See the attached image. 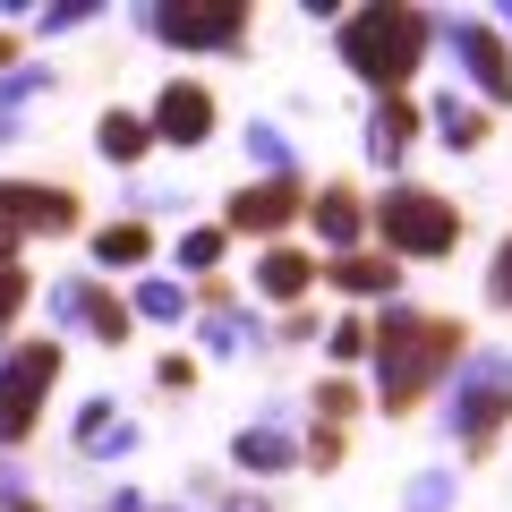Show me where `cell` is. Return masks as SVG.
I'll list each match as a JSON object with an SVG mask.
<instances>
[{"instance_id":"2","label":"cell","mask_w":512,"mask_h":512,"mask_svg":"<svg viewBox=\"0 0 512 512\" xmlns=\"http://www.w3.org/2000/svg\"><path fill=\"white\" fill-rule=\"evenodd\" d=\"M427 52H436V18H427V9H393V0L342 9V69L359 77V86L402 94Z\"/></svg>"},{"instance_id":"26","label":"cell","mask_w":512,"mask_h":512,"mask_svg":"<svg viewBox=\"0 0 512 512\" xmlns=\"http://www.w3.org/2000/svg\"><path fill=\"white\" fill-rule=\"evenodd\" d=\"M333 359H376V325H367V316H342V325H333Z\"/></svg>"},{"instance_id":"25","label":"cell","mask_w":512,"mask_h":512,"mask_svg":"<svg viewBox=\"0 0 512 512\" xmlns=\"http://www.w3.org/2000/svg\"><path fill=\"white\" fill-rule=\"evenodd\" d=\"M26 299H35V282H26V265H0V342H9V325L26 316Z\"/></svg>"},{"instance_id":"22","label":"cell","mask_w":512,"mask_h":512,"mask_svg":"<svg viewBox=\"0 0 512 512\" xmlns=\"http://www.w3.org/2000/svg\"><path fill=\"white\" fill-rule=\"evenodd\" d=\"M128 316H154V325H171V316H188V291H180V282H163V274H146L137 291H128Z\"/></svg>"},{"instance_id":"18","label":"cell","mask_w":512,"mask_h":512,"mask_svg":"<svg viewBox=\"0 0 512 512\" xmlns=\"http://www.w3.org/2000/svg\"><path fill=\"white\" fill-rule=\"evenodd\" d=\"M77 453L120 461V453H137V427H128V419H111V402H86V410H77Z\"/></svg>"},{"instance_id":"39","label":"cell","mask_w":512,"mask_h":512,"mask_svg":"<svg viewBox=\"0 0 512 512\" xmlns=\"http://www.w3.org/2000/svg\"><path fill=\"white\" fill-rule=\"evenodd\" d=\"M9 137H18V120H9V111H0V146H9Z\"/></svg>"},{"instance_id":"11","label":"cell","mask_w":512,"mask_h":512,"mask_svg":"<svg viewBox=\"0 0 512 512\" xmlns=\"http://www.w3.org/2000/svg\"><path fill=\"white\" fill-rule=\"evenodd\" d=\"M146 128H154V146H205V137H214V86H197V77H171V86L154 94Z\"/></svg>"},{"instance_id":"28","label":"cell","mask_w":512,"mask_h":512,"mask_svg":"<svg viewBox=\"0 0 512 512\" xmlns=\"http://www.w3.org/2000/svg\"><path fill=\"white\" fill-rule=\"evenodd\" d=\"M342 453H350V444H342V427H316V436L299 444V461H308V470H342Z\"/></svg>"},{"instance_id":"7","label":"cell","mask_w":512,"mask_h":512,"mask_svg":"<svg viewBox=\"0 0 512 512\" xmlns=\"http://www.w3.org/2000/svg\"><path fill=\"white\" fill-rule=\"evenodd\" d=\"M444 52L461 60V77L478 86V103H512V43L495 35L487 18H436Z\"/></svg>"},{"instance_id":"16","label":"cell","mask_w":512,"mask_h":512,"mask_svg":"<svg viewBox=\"0 0 512 512\" xmlns=\"http://www.w3.org/2000/svg\"><path fill=\"white\" fill-rule=\"evenodd\" d=\"M325 282H333L342 299H393V291H402V265H393V256L350 248V256H325Z\"/></svg>"},{"instance_id":"20","label":"cell","mask_w":512,"mask_h":512,"mask_svg":"<svg viewBox=\"0 0 512 512\" xmlns=\"http://www.w3.org/2000/svg\"><path fill=\"white\" fill-rule=\"evenodd\" d=\"M146 256H154L146 222H103V231H94V265H103V274H137Z\"/></svg>"},{"instance_id":"4","label":"cell","mask_w":512,"mask_h":512,"mask_svg":"<svg viewBox=\"0 0 512 512\" xmlns=\"http://www.w3.org/2000/svg\"><path fill=\"white\" fill-rule=\"evenodd\" d=\"M512 419V350H478V359H461V393H453V444L461 453H487L495 427Z\"/></svg>"},{"instance_id":"8","label":"cell","mask_w":512,"mask_h":512,"mask_svg":"<svg viewBox=\"0 0 512 512\" xmlns=\"http://www.w3.org/2000/svg\"><path fill=\"white\" fill-rule=\"evenodd\" d=\"M35 231H77V188H52V180H0V248H18Z\"/></svg>"},{"instance_id":"9","label":"cell","mask_w":512,"mask_h":512,"mask_svg":"<svg viewBox=\"0 0 512 512\" xmlns=\"http://www.w3.org/2000/svg\"><path fill=\"white\" fill-rule=\"evenodd\" d=\"M52 316H60V325H77V333H94V342H128V333H137L128 299H120V291H103L94 274L52 282Z\"/></svg>"},{"instance_id":"17","label":"cell","mask_w":512,"mask_h":512,"mask_svg":"<svg viewBox=\"0 0 512 512\" xmlns=\"http://www.w3.org/2000/svg\"><path fill=\"white\" fill-rule=\"evenodd\" d=\"M427 120H436V137H444V146H453V154H478V146H487V103H470V94H436V103H427Z\"/></svg>"},{"instance_id":"21","label":"cell","mask_w":512,"mask_h":512,"mask_svg":"<svg viewBox=\"0 0 512 512\" xmlns=\"http://www.w3.org/2000/svg\"><path fill=\"white\" fill-rule=\"evenodd\" d=\"M171 256H180V274L205 282L222 256H231V231H222V222H197V231H180V248H171Z\"/></svg>"},{"instance_id":"24","label":"cell","mask_w":512,"mask_h":512,"mask_svg":"<svg viewBox=\"0 0 512 512\" xmlns=\"http://www.w3.org/2000/svg\"><path fill=\"white\" fill-rule=\"evenodd\" d=\"M350 410H359V384H350V376H325V384H316V427H342Z\"/></svg>"},{"instance_id":"31","label":"cell","mask_w":512,"mask_h":512,"mask_svg":"<svg viewBox=\"0 0 512 512\" xmlns=\"http://www.w3.org/2000/svg\"><path fill=\"white\" fill-rule=\"evenodd\" d=\"M154 384H163V393H197V359H188V350H171V359L154 367Z\"/></svg>"},{"instance_id":"35","label":"cell","mask_w":512,"mask_h":512,"mask_svg":"<svg viewBox=\"0 0 512 512\" xmlns=\"http://www.w3.org/2000/svg\"><path fill=\"white\" fill-rule=\"evenodd\" d=\"M9 69H18V35H0V77H9Z\"/></svg>"},{"instance_id":"27","label":"cell","mask_w":512,"mask_h":512,"mask_svg":"<svg viewBox=\"0 0 512 512\" xmlns=\"http://www.w3.org/2000/svg\"><path fill=\"white\" fill-rule=\"evenodd\" d=\"M453 487H461L453 470H427V478H410V495H402V504H410V512H444V504H453Z\"/></svg>"},{"instance_id":"33","label":"cell","mask_w":512,"mask_h":512,"mask_svg":"<svg viewBox=\"0 0 512 512\" xmlns=\"http://www.w3.org/2000/svg\"><path fill=\"white\" fill-rule=\"evenodd\" d=\"M487 299H495V308H512V239L495 248V265H487Z\"/></svg>"},{"instance_id":"19","label":"cell","mask_w":512,"mask_h":512,"mask_svg":"<svg viewBox=\"0 0 512 512\" xmlns=\"http://www.w3.org/2000/svg\"><path fill=\"white\" fill-rule=\"evenodd\" d=\"M154 146V128H146V111H120L111 103L103 120H94V154H103V163H137V154Z\"/></svg>"},{"instance_id":"29","label":"cell","mask_w":512,"mask_h":512,"mask_svg":"<svg viewBox=\"0 0 512 512\" xmlns=\"http://www.w3.org/2000/svg\"><path fill=\"white\" fill-rule=\"evenodd\" d=\"M205 350H248V325L231 308H205Z\"/></svg>"},{"instance_id":"34","label":"cell","mask_w":512,"mask_h":512,"mask_svg":"<svg viewBox=\"0 0 512 512\" xmlns=\"http://www.w3.org/2000/svg\"><path fill=\"white\" fill-rule=\"evenodd\" d=\"M18 495H26V487H18V470H9V461H0V504H18Z\"/></svg>"},{"instance_id":"10","label":"cell","mask_w":512,"mask_h":512,"mask_svg":"<svg viewBox=\"0 0 512 512\" xmlns=\"http://www.w3.org/2000/svg\"><path fill=\"white\" fill-rule=\"evenodd\" d=\"M299 214H308V188H299V171H291V180H248V188H231V214H222V231L282 239Z\"/></svg>"},{"instance_id":"38","label":"cell","mask_w":512,"mask_h":512,"mask_svg":"<svg viewBox=\"0 0 512 512\" xmlns=\"http://www.w3.org/2000/svg\"><path fill=\"white\" fill-rule=\"evenodd\" d=\"M0 512H43V504H35V495H18V504H0Z\"/></svg>"},{"instance_id":"30","label":"cell","mask_w":512,"mask_h":512,"mask_svg":"<svg viewBox=\"0 0 512 512\" xmlns=\"http://www.w3.org/2000/svg\"><path fill=\"white\" fill-rule=\"evenodd\" d=\"M43 18V35H69V26H86V18H103L94 0H52V9H35Z\"/></svg>"},{"instance_id":"3","label":"cell","mask_w":512,"mask_h":512,"mask_svg":"<svg viewBox=\"0 0 512 512\" xmlns=\"http://www.w3.org/2000/svg\"><path fill=\"white\" fill-rule=\"evenodd\" d=\"M376 239L384 256L402 265V256H453L461 248V205L444 188H419V180H393L376 197Z\"/></svg>"},{"instance_id":"5","label":"cell","mask_w":512,"mask_h":512,"mask_svg":"<svg viewBox=\"0 0 512 512\" xmlns=\"http://www.w3.org/2000/svg\"><path fill=\"white\" fill-rule=\"evenodd\" d=\"M60 384V342H18L0 350V444H26L43 419V393Z\"/></svg>"},{"instance_id":"37","label":"cell","mask_w":512,"mask_h":512,"mask_svg":"<svg viewBox=\"0 0 512 512\" xmlns=\"http://www.w3.org/2000/svg\"><path fill=\"white\" fill-rule=\"evenodd\" d=\"M103 512H146V504H137V495H111V504Z\"/></svg>"},{"instance_id":"13","label":"cell","mask_w":512,"mask_h":512,"mask_svg":"<svg viewBox=\"0 0 512 512\" xmlns=\"http://www.w3.org/2000/svg\"><path fill=\"white\" fill-rule=\"evenodd\" d=\"M325 274V256H308V248H265L256 256V299H282V308H299V299H308V282Z\"/></svg>"},{"instance_id":"32","label":"cell","mask_w":512,"mask_h":512,"mask_svg":"<svg viewBox=\"0 0 512 512\" xmlns=\"http://www.w3.org/2000/svg\"><path fill=\"white\" fill-rule=\"evenodd\" d=\"M52 86V69H9V86H0V111H18L26 94H43Z\"/></svg>"},{"instance_id":"12","label":"cell","mask_w":512,"mask_h":512,"mask_svg":"<svg viewBox=\"0 0 512 512\" xmlns=\"http://www.w3.org/2000/svg\"><path fill=\"white\" fill-rule=\"evenodd\" d=\"M419 120H427V111L410 103V94H376V111H367V163L393 171L410 154V137H419Z\"/></svg>"},{"instance_id":"14","label":"cell","mask_w":512,"mask_h":512,"mask_svg":"<svg viewBox=\"0 0 512 512\" xmlns=\"http://www.w3.org/2000/svg\"><path fill=\"white\" fill-rule=\"evenodd\" d=\"M231 461L248 478H282V470H299V444H291V427H282V419H256V427H239V436H231Z\"/></svg>"},{"instance_id":"1","label":"cell","mask_w":512,"mask_h":512,"mask_svg":"<svg viewBox=\"0 0 512 512\" xmlns=\"http://www.w3.org/2000/svg\"><path fill=\"white\" fill-rule=\"evenodd\" d=\"M367 325H376V402L393 410V419H410V410L461 367V325L436 316V308H402V299L384 316H367Z\"/></svg>"},{"instance_id":"23","label":"cell","mask_w":512,"mask_h":512,"mask_svg":"<svg viewBox=\"0 0 512 512\" xmlns=\"http://www.w3.org/2000/svg\"><path fill=\"white\" fill-rule=\"evenodd\" d=\"M248 163L265 171V180H291V137H282V128H265V120H256V128H248Z\"/></svg>"},{"instance_id":"6","label":"cell","mask_w":512,"mask_h":512,"mask_svg":"<svg viewBox=\"0 0 512 512\" xmlns=\"http://www.w3.org/2000/svg\"><path fill=\"white\" fill-rule=\"evenodd\" d=\"M146 26L163 43H180V52H239L248 43V9L239 0H163V9H146Z\"/></svg>"},{"instance_id":"15","label":"cell","mask_w":512,"mask_h":512,"mask_svg":"<svg viewBox=\"0 0 512 512\" xmlns=\"http://www.w3.org/2000/svg\"><path fill=\"white\" fill-rule=\"evenodd\" d=\"M308 222H316V239H325V256H350V248H359V231H367V205L359 197H350V188H316V197H308Z\"/></svg>"},{"instance_id":"40","label":"cell","mask_w":512,"mask_h":512,"mask_svg":"<svg viewBox=\"0 0 512 512\" xmlns=\"http://www.w3.org/2000/svg\"><path fill=\"white\" fill-rule=\"evenodd\" d=\"M0 265H18V248H0Z\"/></svg>"},{"instance_id":"36","label":"cell","mask_w":512,"mask_h":512,"mask_svg":"<svg viewBox=\"0 0 512 512\" xmlns=\"http://www.w3.org/2000/svg\"><path fill=\"white\" fill-rule=\"evenodd\" d=\"M214 512H265V504H256V495H231V504H214Z\"/></svg>"}]
</instances>
